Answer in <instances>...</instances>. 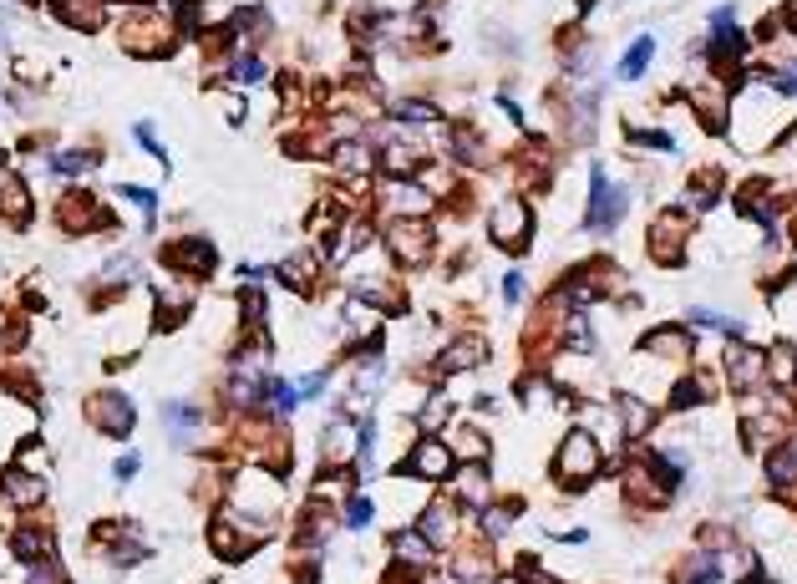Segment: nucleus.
<instances>
[{"label": "nucleus", "mask_w": 797, "mask_h": 584, "mask_svg": "<svg viewBox=\"0 0 797 584\" xmlns=\"http://www.w3.org/2000/svg\"><path fill=\"white\" fill-rule=\"evenodd\" d=\"M594 473H600V442L590 432H569L564 447H559V463H553V478L564 488H584Z\"/></svg>", "instance_id": "1"}, {"label": "nucleus", "mask_w": 797, "mask_h": 584, "mask_svg": "<svg viewBox=\"0 0 797 584\" xmlns=\"http://www.w3.org/2000/svg\"><path fill=\"white\" fill-rule=\"evenodd\" d=\"M625 204H630V194H625L610 173H594V183H590V229H615Z\"/></svg>", "instance_id": "2"}, {"label": "nucleus", "mask_w": 797, "mask_h": 584, "mask_svg": "<svg viewBox=\"0 0 797 584\" xmlns=\"http://www.w3.org/2000/svg\"><path fill=\"white\" fill-rule=\"evenodd\" d=\"M386 244L397 249V260L422 264L427 254H432V234H427V224H422V219H397L391 229H386Z\"/></svg>", "instance_id": "3"}, {"label": "nucleus", "mask_w": 797, "mask_h": 584, "mask_svg": "<svg viewBox=\"0 0 797 584\" xmlns=\"http://www.w3.org/2000/svg\"><path fill=\"white\" fill-rule=\"evenodd\" d=\"M407 473H417V478H452L457 473V457H452V447L447 442H437V437H427V442H417V453H412V463H407Z\"/></svg>", "instance_id": "4"}, {"label": "nucleus", "mask_w": 797, "mask_h": 584, "mask_svg": "<svg viewBox=\"0 0 797 584\" xmlns=\"http://www.w3.org/2000/svg\"><path fill=\"white\" fill-rule=\"evenodd\" d=\"M87 412L97 416V427H102V432H117V437H128V432H132V402H128V397H117V391L91 397Z\"/></svg>", "instance_id": "5"}, {"label": "nucleus", "mask_w": 797, "mask_h": 584, "mask_svg": "<svg viewBox=\"0 0 797 584\" xmlns=\"http://www.w3.org/2000/svg\"><path fill=\"white\" fill-rule=\"evenodd\" d=\"M488 234H493V244L518 249V244L528 239V208H523V204H503L498 214L488 219Z\"/></svg>", "instance_id": "6"}, {"label": "nucleus", "mask_w": 797, "mask_h": 584, "mask_svg": "<svg viewBox=\"0 0 797 584\" xmlns=\"http://www.w3.org/2000/svg\"><path fill=\"white\" fill-rule=\"evenodd\" d=\"M686 219H676V214H666V219L656 224V229H650V244H656V260L660 264H676L686 254Z\"/></svg>", "instance_id": "7"}, {"label": "nucleus", "mask_w": 797, "mask_h": 584, "mask_svg": "<svg viewBox=\"0 0 797 584\" xmlns=\"http://www.w3.org/2000/svg\"><path fill=\"white\" fill-rule=\"evenodd\" d=\"M52 5H56V21H62V26H77V31H97L107 21L102 0H52Z\"/></svg>", "instance_id": "8"}, {"label": "nucleus", "mask_w": 797, "mask_h": 584, "mask_svg": "<svg viewBox=\"0 0 797 584\" xmlns=\"http://www.w3.org/2000/svg\"><path fill=\"white\" fill-rule=\"evenodd\" d=\"M767 371V361H762L752 346H732L726 350V377H732V387H757V377Z\"/></svg>", "instance_id": "9"}, {"label": "nucleus", "mask_w": 797, "mask_h": 584, "mask_svg": "<svg viewBox=\"0 0 797 584\" xmlns=\"http://www.w3.org/2000/svg\"><path fill=\"white\" fill-rule=\"evenodd\" d=\"M452 478H457V493H463V503H473V508H488V473H483V463H467V467H457Z\"/></svg>", "instance_id": "10"}, {"label": "nucleus", "mask_w": 797, "mask_h": 584, "mask_svg": "<svg viewBox=\"0 0 797 584\" xmlns=\"http://www.w3.org/2000/svg\"><path fill=\"white\" fill-rule=\"evenodd\" d=\"M168 264H178V270H214V249L204 239H183V244L168 249Z\"/></svg>", "instance_id": "11"}, {"label": "nucleus", "mask_w": 797, "mask_h": 584, "mask_svg": "<svg viewBox=\"0 0 797 584\" xmlns=\"http://www.w3.org/2000/svg\"><path fill=\"white\" fill-rule=\"evenodd\" d=\"M483 356H488V350H483V340H457V346L442 350L437 371H442V377H452V371H467V366H477Z\"/></svg>", "instance_id": "12"}, {"label": "nucleus", "mask_w": 797, "mask_h": 584, "mask_svg": "<svg viewBox=\"0 0 797 584\" xmlns=\"http://www.w3.org/2000/svg\"><path fill=\"white\" fill-rule=\"evenodd\" d=\"M0 488H5V498H15V503H36L46 488H41V478H31V473H21V467H5L0 473Z\"/></svg>", "instance_id": "13"}, {"label": "nucleus", "mask_w": 797, "mask_h": 584, "mask_svg": "<svg viewBox=\"0 0 797 584\" xmlns=\"http://www.w3.org/2000/svg\"><path fill=\"white\" fill-rule=\"evenodd\" d=\"M767 478L777 483V488H787V483H797V437L787 442V447H777V453L767 457Z\"/></svg>", "instance_id": "14"}, {"label": "nucleus", "mask_w": 797, "mask_h": 584, "mask_svg": "<svg viewBox=\"0 0 797 584\" xmlns=\"http://www.w3.org/2000/svg\"><path fill=\"white\" fill-rule=\"evenodd\" d=\"M650 56H656V41H650V36H635V41H630V52H625V62H619V77L635 81V77L645 72V66H650Z\"/></svg>", "instance_id": "15"}, {"label": "nucleus", "mask_w": 797, "mask_h": 584, "mask_svg": "<svg viewBox=\"0 0 797 584\" xmlns=\"http://www.w3.org/2000/svg\"><path fill=\"white\" fill-rule=\"evenodd\" d=\"M386 198H391V208H412V219H422L427 204H432L417 183H391V188H386Z\"/></svg>", "instance_id": "16"}, {"label": "nucleus", "mask_w": 797, "mask_h": 584, "mask_svg": "<svg viewBox=\"0 0 797 584\" xmlns=\"http://www.w3.org/2000/svg\"><path fill=\"white\" fill-rule=\"evenodd\" d=\"M417 533H422L427 544H442V539L452 533V513H447L442 503H432V508L422 513V529H417Z\"/></svg>", "instance_id": "17"}, {"label": "nucleus", "mask_w": 797, "mask_h": 584, "mask_svg": "<svg viewBox=\"0 0 797 584\" xmlns=\"http://www.w3.org/2000/svg\"><path fill=\"white\" fill-rule=\"evenodd\" d=\"M0 198H5V214H11V219H26V214H31V198H26V188H21V178H15V173H5V178H0Z\"/></svg>", "instance_id": "18"}, {"label": "nucleus", "mask_w": 797, "mask_h": 584, "mask_svg": "<svg viewBox=\"0 0 797 584\" xmlns=\"http://www.w3.org/2000/svg\"><path fill=\"white\" fill-rule=\"evenodd\" d=\"M15 554L26 559V564H41V559H52V539H46V533L21 529V533H15Z\"/></svg>", "instance_id": "19"}, {"label": "nucleus", "mask_w": 797, "mask_h": 584, "mask_svg": "<svg viewBox=\"0 0 797 584\" xmlns=\"http://www.w3.org/2000/svg\"><path fill=\"white\" fill-rule=\"evenodd\" d=\"M716 574H721V559L716 554H696L691 564L681 570V579H676V584H711Z\"/></svg>", "instance_id": "20"}, {"label": "nucleus", "mask_w": 797, "mask_h": 584, "mask_svg": "<svg viewBox=\"0 0 797 584\" xmlns=\"http://www.w3.org/2000/svg\"><path fill=\"white\" fill-rule=\"evenodd\" d=\"M645 350H656V356H686V350H691V336H681V330H656V336H645Z\"/></svg>", "instance_id": "21"}, {"label": "nucleus", "mask_w": 797, "mask_h": 584, "mask_svg": "<svg viewBox=\"0 0 797 584\" xmlns=\"http://www.w3.org/2000/svg\"><path fill=\"white\" fill-rule=\"evenodd\" d=\"M514 513H518V503L483 508V533H488V539H503V533H508V523H514Z\"/></svg>", "instance_id": "22"}, {"label": "nucleus", "mask_w": 797, "mask_h": 584, "mask_svg": "<svg viewBox=\"0 0 797 584\" xmlns=\"http://www.w3.org/2000/svg\"><path fill=\"white\" fill-rule=\"evenodd\" d=\"M457 579H463V584H493V570H488V559H477V554H463V559H457Z\"/></svg>", "instance_id": "23"}, {"label": "nucleus", "mask_w": 797, "mask_h": 584, "mask_svg": "<svg viewBox=\"0 0 797 584\" xmlns=\"http://www.w3.org/2000/svg\"><path fill=\"white\" fill-rule=\"evenodd\" d=\"M619 412H625V432H630V437L650 427V407L635 402V397H619Z\"/></svg>", "instance_id": "24"}, {"label": "nucleus", "mask_w": 797, "mask_h": 584, "mask_svg": "<svg viewBox=\"0 0 797 584\" xmlns=\"http://www.w3.org/2000/svg\"><path fill=\"white\" fill-rule=\"evenodd\" d=\"M310 270H315V260H310V254H300V260H284L280 264V280H284V285H295V290H305L310 285Z\"/></svg>", "instance_id": "25"}, {"label": "nucleus", "mask_w": 797, "mask_h": 584, "mask_svg": "<svg viewBox=\"0 0 797 584\" xmlns=\"http://www.w3.org/2000/svg\"><path fill=\"white\" fill-rule=\"evenodd\" d=\"M188 427H198V412H193L188 402H173V407H168V432H173V437H183Z\"/></svg>", "instance_id": "26"}, {"label": "nucleus", "mask_w": 797, "mask_h": 584, "mask_svg": "<svg viewBox=\"0 0 797 584\" xmlns=\"http://www.w3.org/2000/svg\"><path fill=\"white\" fill-rule=\"evenodd\" d=\"M391 112H397V117H412V122H437V107H432V102H417V97H407V102H391Z\"/></svg>", "instance_id": "27"}, {"label": "nucleus", "mask_w": 797, "mask_h": 584, "mask_svg": "<svg viewBox=\"0 0 797 584\" xmlns=\"http://www.w3.org/2000/svg\"><path fill=\"white\" fill-rule=\"evenodd\" d=\"M706 397H711V381H681L670 402H676V407H696V402H706Z\"/></svg>", "instance_id": "28"}, {"label": "nucleus", "mask_w": 797, "mask_h": 584, "mask_svg": "<svg viewBox=\"0 0 797 584\" xmlns=\"http://www.w3.org/2000/svg\"><path fill=\"white\" fill-rule=\"evenodd\" d=\"M564 340L574 350H594V336H590V321H584V315H574V321L564 325Z\"/></svg>", "instance_id": "29"}, {"label": "nucleus", "mask_w": 797, "mask_h": 584, "mask_svg": "<svg viewBox=\"0 0 797 584\" xmlns=\"http://www.w3.org/2000/svg\"><path fill=\"white\" fill-rule=\"evenodd\" d=\"M762 361L777 371V381H792V377H797V361H792V350H787V346H777L772 356H762Z\"/></svg>", "instance_id": "30"}, {"label": "nucleus", "mask_w": 797, "mask_h": 584, "mask_svg": "<svg viewBox=\"0 0 797 584\" xmlns=\"http://www.w3.org/2000/svg\"><path fill=\"white\" fill-rule=\"evenodd\" d=\"M371 513H376V508H371V498H366V493H356L346 503V523H350V529H366V523H371Z\"/></svg>", "instance_id": "31"}, {"label": "nucleus", "mask_w": 797, "mask_h": 584, "mask_svg": "<svg viewBox=\"0 0 797 584\" xmlns=\"http://www.w3.org/2000/svg\"><path fill=\"white\" fill-rule=\"evenodd\" d=\"M397 554H407L412 564H427V539L422 533H397Z\"/></svg>", "instance_id": "32"}, {"label": "nucleus", "mask_w": 797, "mask_h": 584, "mask_svg": "<svg viewBox=\"0 0 797 584\" xmlns=\"http://www.w3.org/2000/svg\"><path fill=\"white\" fill-rule=\"evenodd\" d=\"M335 163L346 173H356V168H366V148H356V143H341V153H335Z\"/></svg>", "instance_id": "33"}, {"label": "nucleus", "mask_w": 797, "mask_h": 584, "mask_svg": "<svg viewBox=\"0 0 797 584\" xmlns=\"http://www.w3.org/2000/svg\"><path fill=\"white\" fill-rule=\"evenodd\" d=\"M87 163H91V158H82V153H56V173H66V178H77Z\"/></svg>", "instance_id": "34"}, {"label": "nucleus", "mask_w": 797, "mask_h": 584, "mask_svg": "<svg viewBox=\"0 0 797 584\" xmlns=\"http://www.w3.org/2000/svg\"><path fill=\"white\" fill-rule=\"evenodd\" d=\"M442 422H447V402H442V397H432V402L422 407V427H442Z\"/></svg>", "instance_id": "35"}, {"label": "nucleus", "mask_w": 797, "mask_h": 584, "mask_svg": "<svg viewBox=\"0 0 797 584\" xmlns=\"http://www.w3.org/2000/svg\"><path fill=\"white\" fill-rule=\"evenodd\" d=\"M138 143L148 148V153H158V158H163V148H158V138H153V128H148V122H138Z\"/></svg>", "instance_id": "36"}, {"label": "nucleus", "mask_w": 797, "mask_h": 584, "mask_svg": "<svg viewBox=\"0 0 797 584\" xmlns=\"http://www.w3.org/2000/svg\"><path fill=\"white\" fill-rule=\"evenodd\" d=\"M234 72H239V81H254L259 77V62H254V56H245V62H234Z\"/></svg>", "instance_id": "37"}, {"label": "nucleus", "mask_w": 797, "mask_h": 584, "mask_svg": "<svg viewBox=\"0 0 797 584\" xmlns=\"http://www.w3.org/2000/svg\"><path fill=\"white\" fill-rule=\"evenodd\" d=\"M122 198H132V204H142V208H158V198L148 194V188H122Z\"/></svg>", "instance_id": "38"}, {"label": "nucleus", "mask_w": 797, "mask_h": 584, "mask_svg": "<svg viewBox=\"0 0 797 584\" xmlns=\"http://www.w3.org/2000/svg\"><path fill=\"white\" fill-rule=\"evenodd\" d=\"M503 290H508V300H523V274H508V280H503Z\"/></svg>", "instance_id": "39"}, {"label": "nucleus", "mask_w": 797, "mask_h": 584, "mask_svg": "<svg viewBox=\"0 0 797 584\" xmlns=\"http://www.w3.org/2000/svg\"><path fill=\"white\" fill-rule=\"evenodd\" d=\"M315 391H325V377H310L305 387H300V397H315Z\"/></svg>", "instance_id": "40"}, {"label": "nucleus", "mask_w": 797, "mask_h": 584, "mask_svg": "<svg viewBox=\"0 0 797 584\" xmlns=\"http://www.w3.org/2000/svg\"><path fill=\"white\" fill-rule=\"evenodd\" d=\"M533 584H553V579H549V574H539V579H533Z\"/></svg>", "instance_id": "41"}, {"label": "nucleus", "mask_w": 797, "mask_h": 584, "mask_svg": "<svg viewBox=\"0 0 797 584\" xmlns=\"http://www.w3.org/2000/svg\"><path fill=\"white\" fill-rule=\"evenodd\" d=\"M498 584H523V579H498Z\"/></svg>", "instance_id": "42"}, {"label": "nucleus", "mask_w": 797, "mask_h": 584, "mask_svg": "<svg viewBox=\"0 0 797 584\" xmlns=\"http://www.w3.org/2000/svg\"><path fill=\"white\" fill-rule=\"evenodd\" d=\"M792 11H797V5H792Z\"/></svg>", "instance_id": "43"}, {"label": "nucleus", "mask_w": 797, "mask_h": 584, "mask_svg": "<svg viewBox=\"0 0 797 584\" xmlns=\"http://www.w3.org/2000/svg\"><path fill=\"white\" fill-rule=\"evenodd\" d=\"M792 381H797V377H792Z\"/></svg>", "instance_id": "44"}]
</instances>
